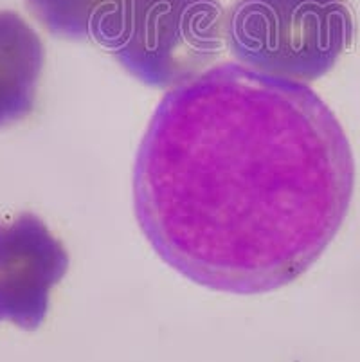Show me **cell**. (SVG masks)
Instances as JSON below:
<instances>
[{
	"mask_svg": "<svg viewBox=\"0 0 360 362\" xmlns=\"http://www.w3.org/2000/svg\"><path fill=\"white\" fill-rule=\"evenodd\" d=\"M355 189L346 132L308 83L226 62L170 88L134 164L144 238L209 291H279L321 258Z\"/></svg>",
	"mask_w": 360,
	"mask_h": 362,
	"instance_id": "cell-1",
	"label": "cell"
},
{
	"mask_svg": "<svg viewBox=\"0 0 360 362\" xmlns=\"http://www.w3.org/2000/svg\"><path fill=\"white\" fill-rule=\"evenodd\" d=\"M223 25L218 0H117L92 38L141 83L173 88L213 67Z\"/></svg>",
	"mask_w": 360,
	"mask_h": 362,
	"instance_id": "cell-2",
	"label": "cell"
},
{
	"mask_svg": "<svg viewBox=\"0 0 360 362\" xmlns=\"http://www.w3.org/2000/svg\"><path fill=\"white\" fill-rule=\"evenodd\" d=\"M223 33L238 64L310 83L335 67L355 24L346 0H236Z\"/></svg>",
	"mask_w": 360,
	"mask_h": 362,
	"instance_id": "cell-3",
	"label": "cell"
},
{
	"mask_svg": "<svg viewBox=\"0 0 360 362\" xmlns=\"http://www.w3.org/2000/svg\"><path fill=\"white\" fill-rule=\"evenodd\" d=\"M69 271L64 243L33 213L0 222V321L36 330L49 294Z\"/></svg>",
	"mask_w": 360,
	"mask_h": 362,
	"instance_id": "cell-4",
	"label": "cell"
},
{
	"mask_svg": "<svg viewBox=\"0 0 360 362\" xmlns=\"http://www.w3.org/2000/svg\"><path fill=\"white\" fill-rule=\"evenodd\" d=\"M44 56V44L28 22L0 11V128L33 112Z\"/></svg>",
	"mask_w": 360,
	"mask_h": 362,
	"instance_id": "cell-5",
	"label": "cell"
},
{
	"mask_svg": "<svg viewBox=\"0 0 360 362\" xmlns=\"http://www.w3.org/2000/svg\"><path fill=\"white\" fill-rule=\"evenodd\" d=\"M117 0H25L28 9L51 35L67 40L92 38L99 21Z\"/></svg>",
	"mask_w": 360,
	"mask_h": 362,
	"instance_id": "cell-6",
	"label": "cell"
}]
</instances>
